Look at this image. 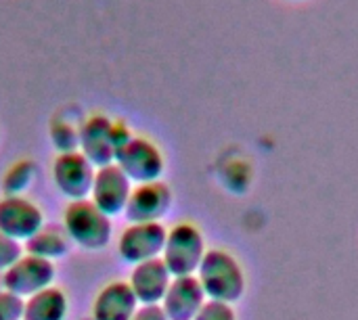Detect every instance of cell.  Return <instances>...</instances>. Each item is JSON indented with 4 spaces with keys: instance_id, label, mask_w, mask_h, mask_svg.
<instances>
[{
    "instance_id": "obj_1",
    "label": "cell",
    "mask_w": 358,
    "mask_h": 320,
    "mask_svg": "<svg viewBox=\"0 0 358 320\" xmlns=\"http://www.w3.org/2000/svg\"><path fill=\"white\" fill-rule=\"evenodd\" d=\"M195 277L208 300L233 306L245 293V272L227 249H208Z\"/></svg>"
},
{
    "instance_id": "obj_2",
    "label": "cell",
    "mask_w": 358,
    "mask_h": 320,
    "mask_svg": "<svg viewBox=\"0 0 358 320\" xmlns=\"http://www.w3.org/2000/svg\"><path fill=\"white\" fill-rule=\"evenodd\" d=\"M63 228L69 241L86 252L105 249L111 241V218L105 216L90 199L69 201L63 212Z\"/></svg>"
},
{
    "instance_id": "obj_3",
    "label": "cell",
    "mask_w": 358,
    "mask_h": 320,
    "mask_svg": "<svg viewBox=\"0 0 358 320\" xmlns=\"http://www.w3.org/2000/svg\"><path fill=\"white\" fill-rule=\"evenodd\" d=\"M80 130L78 151L99 170L115 161L117 149L132 136V132L122 124L113 122L107 115L94 113L84 119Z\"/></svg>"
},
{
    "instance_id": "obj_4",
    "label": "cell",
    "mask_w": 358,
    "mask_h": 320,
    "mask_svg": "<svg viewBox=\"0 0 358 320\" xmlns=\"http://www.w3.org/2000/svg\"><path fill=\"white\" fill-rule=\"evenodd\" d=\"M208 254L201 231L191 222H178L168 231L162 262L172 277H195Z\"/></svg>"
},
{
    "instance_id": "obj_5",
    "label": "cell",
    "mask_w": 358,
    "mask_h": 320,
    "mask_svg": "<svg viewBox=\"0 0 358 320\" xmlns=\"http://www.w3.org/2000/svg\"><path fill=\"white\" fill-rule=\"evenodd\" d=\"M113 163L128 176L132 184L155 182L166 170V161L159 147L153 140L134 134L117 149Z\"/></svg>"
},
{
    "instance_id": "obj_6",
    "label": "cell",
    "mask_w": 358,
    "mask_h": 320,
    "mask_svg": "<svg viewBox=\"0 0 358 320\" xmlns=\"http://www.w3.org/2000/svg\"><path fill=\"white\" fill-rule=\"evenodd\" d=\"M96 168L80 153H59L52 161V180L59 193L69 201H82L90 197Z\"/></svg>"
},
{
    "instance_id": "obj_7",
    "label": "cell",
    "mask_w": 358,
    "mask_h": 320,
    "mask_svg": "<svg viewBox=\"0 0 358 320\" xmlns=\"http://www.w3.org/2000/svg\"><path fill=\"white\" fill-rule=\"evenodd\" d=\"M168 228L162 222H136L124 228L117 241L120 258L132 266L162 258Z\"/></svg>"
},
{
    "instance_id": "obj_8",
    "label": "cell",
    "mask_w": 358,
    "mask_h": 320,
    "mask_svg": "<svg viewBox=\"0 0 358 320\" xmlns=\"http://www.w3.org/2000/svg\"><path fill=\"white\" fill-rule=\"evenodd\" d=\"M55 264L29 254H23L17 264H13L6 272H2V289L10 291L23 300L31 298L34 293L52 287L55 281Z\"/></svg>"
},
{
    "instance_id": "obj_9",
    "label": "cell",
    "mask_w": 358,
    "mask_h": 320,
    "mask_svg": "<svg viewBox=\"0 0 358 320\" xmlns=\"http://www.w3.org/2000/svg\"><path fill=\"white\" fill-rule=\"evenodd\" d=\"M132 182L128 180V176L115 166H105L99 168L94 174V182H92V191H90V201L109 218L124 214L126 203L130 199L132 193Z\"/></svg>"
},
{
    "instance_id": "obj_10",
    "label": "cell",
    "mask_w": 358,
    "mask_h": 320,
    "mask_svg": "<svg viewBox=\"0 0 358 320\" xmlns=\"http://www.w3.org/2000/svg\"><path fill=\"white\" fill-rule=\"evenodd\" d=\"M44 226L42 210L25 197H2L0 199V233L25 243Z\"/></svg>"
},
{
    "instance_id": "obj_11",
    "label": "cell",
    "mask_w": 358,
    "mask_h": 320,
    "mask_svg": "<svg viewBox=\"0 0 358 320\" xmlns=\"http://www.w3.org/2000/svg\"><path fill=\"white\" fill-rule=\"evenodd\" d=\"M172 208V191L166 182H145L134 184L130 199L126 203L124 216L130 220V224L136 222H162V218Z\"/></svg>"
},
{
    "instance_id": "obj_12",
    "label": "cell",
    "mask_w": 358,
    "mask_h": 320,
    "mask_svg": "<svg viewBox=\"0 0 358 320\" xmlns=\"http://www.w3.org/2000/svg\"><path fill=\"white\" fill-rule=\"evenodd\" d=\"M172 279L174 277L170 275L162 258H155L132 266L128 285L141 306H159Z\"/></svg>"
},
{
    "instance_id": "obj_13",
    "label": "cell",
    "mask_w": 358,
    "mask_h": 320,
    "mask_svg": "<svg viewBox=\"0 0 358 320\" xmlns=\"http://www.w3.org/2000/svg\"><path fill=\"white\" fill-rule=\"evenodd\" d=\"M206 302L197 277H174L159 306L168 320H193Z\"/></svg>"
},
{
    "instance_id": "obj_14",
    "label": "cell",
    "mask_w": 358,
    "mask_h": 320,
    "mask_svg": "<svg viewBox=\"0 0 358 320\" xmlns=\"http://www.w3.org/2000/svg\"><path fill=\"white\" fill-rule=\"evenodd\" d=\"M138 306L128 281H113L96 293L92 320H132Z\"/></svg>"
},
{
    "instance_id": "obj_15",
    "label": "cell",
    "mask_w": 358,
    "mask_h": 320,
    "mask_svg": "<svg viewBox=\"0 0 358 320\" xmlns=\"http://www.w3.org/2000/svg\"><path fill=\"white\" fill-rule=\"evenodd\" d=\"M67 310V296L55 285L23 300V320H65Z\"/></svg>"
},
{
    "instance_id": "obj_16",
    "label": "cell",
    "mask_w": 358,
    "mask_h": 320,
    "mask_svg": "<svg viewBox=\"0 0 358 320\" xmlns=\"http://www.w3.org/2000/svg\"><path fill=\"white\" fill-rule=\"evenodd\" d=\"M71 241L63 226H42L29 241H25V254L42 258V260H59L69 254Z\"/></svg>"
},
{
    "instance_id": "obj_17",
    "label": "cell",
    "mask_w": 358,
    "mask_h": 320,
    "mask_svg": "<svg viewBox=\"0 0 358 320\" xmlns=\"http://www.w3.org/2000/svg\"><path fill=\"white\" fill-rule=\"evenodd\" d=\"M34 178H36V166H34V161H27V159L15 161L6 170V174L2 178L4 197H21V193L31 187Z\"/></svg>"
},
{
    "instance_id": "obj_18",
    "label": "cell",
    "mask_w": 358,
    "mask_h": 320,
    "mask_svg": "<svg viewBox=\"0 0 358 320\" xmlns=\"http://www.w3.org/2000/svg\"><path fill=\"white\" fill-rule=\"evenodd\" d=\"M50 138H52L55 147L59 149V153L78 151V147H80V130L71 128L69 124L57 122L50 130Z\"/></svg>"
},
{
    "instance_id": "obj_19",
    "label": "cell",
    "mask_w": 358,
    "mask_h": 320,
    "mask_svg": "<svg viewBox=\"0 0 358 320\" xmlns=\"http://www.w3.org/2000/svg\"><path fill=\"white\" fill-rule=\"evenodd\" d=\"M23 254H25V249L19 241L0 233V272H6L13 264H17V260Z\"/></svg>"
},
{
    "instance_id": "obj_20",
    "label": "cell",
    "mask_w": 358,
    "mask_h": 320,
    "mask_svg": "<svg viewBox=\"0 0 358 320\" xmlns=\"http://www.w3.org/2000/svg\"><path fill=\"white\" fill-rule=\"evenodd\" d=\"M193 320H237V314H235L231 304L208 300L203 304V308L199 310V314Z\"/></svg>"
},
{
    "instance_id": "obj_21",
    "label": "cell",
    "mask_w": 358,
    "mask_h": 320,
    "mask_svg": "<svg viewBox=\"0 0 358 320\" xmlns=\"http://www.w3.org/2000/svg\"><path fill=\"white\" fill-rule=\"evenodd\" d=\"M0 320H23V298L0 289Z\"/></svg>"
},
{
    "instance_id": "obj_22",
    "label": "cell",
    "mask_w": 358,
    "mask_h": 320,
    "mask_svg": "<svg viewBox=\"0 0 358 320\" xmlns=\"http://www.w3.org/2000/svg\"><path fill=\"white\" fill-rule=\"evenodd\" d=\"M132 320H168L162 306H138Z\"/></svg>"
},
{
    "instance_id": "obj_23",
    "label": "cell",
    "mask_w": 358,
    "mask_h": 320,
    "mask_svg": "<svg viewBox=\"0 0 358 320\" xmlns=\"http://www.w3.org/2000/svg\"><path fill=\"white\" fill-rule=\"evenodd\" d=\"M88 320H92V319H88Z\"/></svg>"
}]
</instances>
